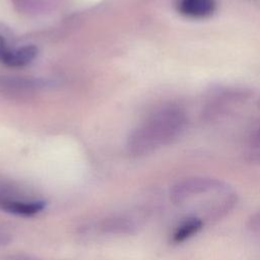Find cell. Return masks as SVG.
<instances>
[{"label": "cell", "mask_w": 260, "mask_h": 260, "mask_svg": "<svg viewBox=\"0 0 260 260\" xmlns=\"http://www.w3.org/2000/svg\"><path fill=\"white\" fill-rule=\"evenodd\" d=\"M171 201L180 206H191L190 215L201 218L205 223L219 219L234 209L238 197L225 182L194 176L178 181L170 191Z\"/></svg>", "instance_id": "cell-1"}, {"label": "cell", "mask_w": 260, "mask_h": 260, "mask_svg": "<svg viewBox=\"0 0 260 260\" xmlns=\"http://www.w3.org/2000/svg\"><path fill=\"white\" fill-rule=\"evenodd\" d=\"M187 126V116L178 106H166L147 117L131 134L128 150L133 156L151 153L176 141Z\"/></svg>", "instance_id": "cell-2"}, {"label": "cell", "mask_w": 260, "mask_h": 260, "mask_svg": "<svg viewBox=\"0 0 260 260\" xmlns=\"http://www.w3.org/2000/svg\"><path fill=\"white\" fill-rule=\"evenodd\" d=\"M45 201L36 198H26L10 187H0V209L6 212L30 216L41 212L45 208Z\"/></svg>", "instance_id": "cell-3"}, {"label": "cell", "mask_w": 260, "mask_h": 260, "mask_svg": "<svg viewBox=\"0 0 260 260\" xmlns=\"http://www.w3.org/2000/svg\"><path fill=\"white\" fill-rule=\"evenodd\" d=\"M176 9L183 16L195 19L206 18L216 9L215 0H177Z\"/></svg>", "instance_id": "cell-4"}, {"label": "cell", "mask_w": 260, "mask_h": 260, "mask_svg": "<svg viewBox=\"0 0 260 260\" xmlns=\"http://www.w3.org/2000/svg\"><path fill=\"white\" fill-rule=\"evenodd\" d=\"M205 222L194 215L188 214L185 216L174 230L172 235V241L174 243H183L188 239L195 236L203 226Z\"/></svg>", "instance_id": "cell-5"}, {"label": "cell", "mask_w": 260, "mask_h": 260, "mask_svg": "<svg viewBox=\"0 0 260 260\" xmlns=\"http://www.w3.org/2000/svg\"><path fill=\"white\" fill-rule=\"evenodd\" d=\"M37 55V49L32 46H24L17 49L8 48L1 56L0 61L8 66L19 67L28 64Z\"/></svg>", "instance_id": "cell-6"}, {"label": "cell", "mask_w": 260, "mask_h": 260, "mask_svg": "<svg viewBox=\"0 0 260 260\" xmlns=\"http://www.w3.org/2000/svg\"><path fill=\"white\" fill-rule=\"evenodd\" d=\"M101 230L107 234L128 235L136 230V224L127 217H109L101 222Z\"/></svg>", "instance_id": "cell-7"}, {"label": "cell", "mask_w": 260, "mask_h": 260, "mask_svg": "<svg viewBox=\"0 0 260 260\" xmlns=\"http://www.w3.org/2000/svg\"><path fill=\"white\" fill-rule=\"evenodd\" d=\"M245 156L249 162L260 166V124L251 131L247 138Z\"/></svg>", "instance_id": "cell-8"}, {"label": "cell", "mask_w": 260, "mask_h": 260, "mask_svg": "<svg viewBox=\"0 0 260 260\" xmlns=\"http://www.w3.org/2000/svg\"><path fill=\"white\" fill-rule=\"evenodd\" d=\"M248 229L254 237L260 240V209L250 217Z\"/></svg>", "instance_id": "cell-9"}, {"label": "cell", "mask_w": 260, "mask_h": 260, "mask_svg": "<svg viewBox=\"0 0 260 260\" xmlns=\"http://www.w3.org/2000/svg\"><path fill=\"white\" fill-rule=\"evenodd\" d=\"M8 49V47H7V45H6V43H5V41L0 37V58H1V56L5 53V51Z\"/></svg>", "instance_id": "cell-10"}, {"label": "cell", "mask_w": 260, "mask_h": 260, "mask_svg": "<svg viewBox=\"0 0 260 260\" xmlns=\"http://www.w3.org/2000/svg\"><path fill=\"white\" fill-rule=\"evenodd\" d=\"M11 260H38L35 258H31L29 256H24V255H17V256H12L10 258Z\"/></svg>", "instance_id": "cell-11"}]
</instances>
